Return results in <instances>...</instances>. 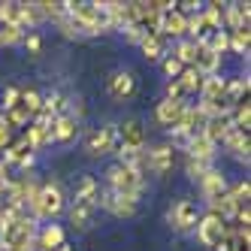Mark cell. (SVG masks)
I'll return each instance as SVG.
<instances>
[{"label": "cell", "mask_w": 251, "mask_h": 251, "mask_svg": "<svg viewBox=\"0 0 251 251\" xmlns=\"http://www.w3.org/2000/svg\"><path fill=\"white\" fill-rule=\"evenodd\" d=\"M37 230L40 224L27 212L0 221V251H33L37 248Z\"/></svg>", "instance_id": "6da1fadb"}, {"label": "cell", "mask_w": 251, "mask_h": 251, "mask_svg": "<svg viewBox=\"0 0 251 251\" xmlns=\"http://www.w3.org/2000/svg\"><path fill=\"white\" fill-rule=\"evenodd\" d=\"M30 218L33 221H55L58 215H64L67 212V197H64V191H61V185L58 182H43L40 188H37V194L30 197Z\"/></svg>", "instance_id": "7a4b0ae2"}, {"label": "cell", "mask_w": 251, "mask_h": 251, "mask_svg": "<svg viewBox=\"0 0 251 251\" xmlns=\"http://www.w3.org/2000/svg\"><path fill=\"white\" fill-rule=\"evenodd\" d=\"M106 191L121 194V197H130V200H139L146 194V176L133 167H124V164H112L106 170Z\"/></svg>", "instance_id": "3957f363"}, {"label": "cell", "mask_w": 251, "mask_h": 251, "mask_svg": "<svg viewBox=\"0 0 251 251\" xmlns=\"http://www.w3.org/2000/svg\"><path fill=\"white\" fill-rule=\"evenodd\" d=\"M167 221L176 233H191L197 221H200V209H197L194 200H176L167 212Z\"/></svg>", "instance_id": "277c9868"}, {"label": "cell", "mask_w": 251, "mask_h": 251, "mask_svg": "<svg viewBox=\"0 0 251 251\" xmlns=\"http://www.w3.org/2000/svg\"><path fill=\"white\" fill-rule=\"evenodd\" d=\"M85 151L91 157H103L109 151H118V130L115 124H106V127H94L85 136Z\"/></svg>", "instance_id": "5b68a950"}, {"label": "cell", "mask_w": 251, "mask_h": 251, "mask_svg": "<svg viewBox=\"0 0 251 251\" xmlns=\"http://www.w3.org/2000/svg\"><path fill=\"white\" fill-rule=\"evenodd\" d=\"M227 221H221L215 212H206V215H200V221H197V239H200V245H206V248H218V242L224 239V233H227Z\"/></svg>", "instance_id": "8992f818"}, {"label": "cell", "mask_w": 251, "mask_h": 251, "mask_svg": "<svg viewBox=\"0 0 251 251\" xmlns=\"http://www.w3.org/2000/svg\"><path fill=\"white\" fill-rule=\"evenodd\" d=\"M115 130H118V149L146 151V127H142L139 118H124Z\"/></svg>", "instance_id": "52a82bcc"}, {"label": "cell", "mask_w": 251, "mask_h": 251, "mask_svg": "<svg viewBox=\"0 0 251 251\" xmlns=\"http://www.w3.org/2000/svg\"><path fill=\"white\" fill-rule=\"evenodd\" d=\"M206 112L200 109V106H188V109L182 112V118H178L176 127H170L173 139H191L194 133H200L203 130V124H206Z\"/></svg>", "instance_id": "ba28073f"}, {"label": "cell", "mask_w": 251, "mask_h": 251, "mask_svg": "<svg viewBox=\"0 0 251 251\" xmlns=\"http://www.w3.org/2000/svg\"><path fill=\"white\" fill-rule=\"evenodd\" d=\"M100 206L109 215H115V218H133L139 209V200H130V197H121L112 191H100Z\"/></svg>", "instance_id": "9c48e42d"}, {"label": "cell", "mask_w": 251, "mask_h": 251, "mask_svg": "<svg viewBox=\"0 0 251 251\" xmlns=\"http://www.w3.org/2000/svg\"><path fill=\"white\" fill-rule=\"evenodd\" d=\"M230 191V185H227V178H224V173L221 170H215V167H209L203 176H200V194H203V200L212 206L218 197H224Z\"/></svg>", "instance_id": "30bf717a"}, {"label": "cell", "mask_w": 251, "mask_h": 251, "mask_svg": "<svg viewBox=\"0 0 251 251\" xmlns=\"http://www.w3.org/2000/svg\"><path fill=\"white\" fill-rule=\"evenodd\" d=\"M176 167V149L173 146H154L146 151V170H151L154 176H167Z\"/></svg>", "instance_id": "8fae6325"}, {"label": "cell", "mask_w": 251, "mask_h": 251, "mask_svg": "<svg viewBox=\"0 0 251 251\" xmlns=\"http://www.w3.org/2000/svg\"><path fill=\"white\" fill-rule=\"evenodd\" d=\"M3 160L9 164V170H12V167H15V170H27V167L33 164V146H30L25 136L12 139L9 146H6V151H3Z\"/></svg>", "instance_id": "7c38bea8"}, {"label": "cell", "mask_w": 251, "mask_h": 251, "mask_svg": "<svg viewBox=\"0 0 251 251\" xmlns=\"http://www.w3.org/2000/svg\"><path fill=\"white\" fill-rule=\"evenodd\" d=\"M230 130H233V115H230V109L227 112H218V115H209L206 124H203V136L212 142V146H221L224 136Z\"/></svg>", "instance_id": "4fadbf2b"}, {"label": "cell", "mask_w": 251, "mask_h": 251, "mask_svg": "<svg viewBox=\"0 0 251 251\" xmlns=\"http://www.w3.org/2000/svg\"><path fill=\"white\" fill-rule=\"evenodd\" d=\"M185 33H188V19H185V15L182 12H178L176 9V3L164 12V15H160V27H157V37H176V40H182L185 37Z\"/></svg>", "instance_id": "5bb4252c"}, {"label": "cell", "mask_w": 251, "mask_h": 251, "mask_svg": "<svg viewBox=\"0 0 251 251\" xmlns=\"http://www.w3.org/2000/svg\"><path fill=\"white\" fill-rule=\"evenodd\" d=\"M76 136H79V118L73 112L58 115L55 121H51V142H58V146H70Z\"/></svg>", "instance_id": "9a60e30c"}, {"label": "cell", "mask_w": 251, "mask_h": 251, "mask_svg": "<svg viewBox=\"0 0 251 251\" xmlns=\"http://www.w3.org/2000/svg\"><path fill=\"white\" fill-rule=\"evenodd\" d=\"M185 151H188L191 160H200V164H209L212 167L215 154H218V146H212V142L203 136V130H200V133H194L191 139H185Z\"/></svg>", "instance_id": "2e32d148"}, {"label": "cell", "mask_w": 251, "mask_h": 251, "mask_svg": "<svg viewBox=\"0 0 251 251\" xmlns=\"http://www.w3.org/2000/svg\"><path fill=\"white\" fill-rule=\"evenodd\" d=\"M61 245H67V230L61 224H43L37 230V248L40 251H58Z\"/></svg>", "instance_id": "e0dca14e"}, {"label": "cell", "mask_w": 251, "mask_h": 251, "mask_svg": "<svg viewBox=\"0 0 251 251\" xmlns=\"http://www.w3.org/2000/svg\"><path fill=\"white\" fill-rule=\"evenodd\" d=\"M106 88H109V97L115 100H127L133 94V88H136V79L130 70H115V73L106 79Z\"/></svg>", "instance_id": "ac0fdd59"}, {"label": "cell", "mask_w": 251, "mask_h": 251, "mask_svg": "<svg viewBox=\"0 0 251 251\" xmlns=\"http://www.w3.org/2000/svg\"><path fill=\"white\" fill-rule=\"evenodd\" d=\"M94 215H97V206L94 203H82V200H73L70 206V224L76 230H88L94 224Z\"/></svg>", "instance_id": "d6986e66"}, {"label": "cell", "mask_w": 251, "mask_h": 251, "mask_svg": "<svg viewBox=\"0 0 251 251\" xmlns=\"http://www.w3.org/2000/svg\"><path fill=\"white\" fill-rule=\"evenodd\" d=\"M221 67V55H215V51L203 43H197V58H194V70H200L203 76H215Z\"/></svg>", "instance_id": "ffe728a7"}, {"label": "cell", "mask_w": 251, "mask_h": 251, "mask_svg": "<svg viewBox=\"0 0 251 251\" xmlns=\"http://www.w3.org/2000/svg\"><path fill=\"white\" fill-rule=\"evenodd\" d=\"M188 109V103H176V100H160L157 109H154V118L164 124V127H176L182 112Z\"/></svg>", "instance_id": "44dd1931"}, {"label": "cell", "mask_w": 251, "mask_h": 251, "mask_svg": "<svg viewBox=\"0 0 251 251\" xmlns=\"http://www.w3.org/2000/svg\"><path fill=\"white\" fill-rule=\"evenodd\" d=\"M221 146L233 154V157H239V160H248V149H251V142H248V133H242V130H236L233 127L227 136H224V142Z\"/></svg>", "instance_id": "7402d4cb"}, {"label": "cell", "mask_w": 251, "mask_h": 251, "mask_svg": "<svg viewBox=\"0 0 251 251\" xmlns=\"http://www.w3.org/2000/svg\"><path fill=\"white\" fill-rule=\"evenodd\" d=\"M203 73H200V70H194V67H185L182 70V73H178V88H182V91H185V97L188 94H200V88H203Z\"/></svg>", "instance_id": "603a6c76"}, {"label": "cell", "mask_w": 251, "mask_h": 251, "mask_svg": "<svg viewBox=\"0 0 251 251\" xmlns=\"http://www.w3.org/2000/svg\"><path fill=\"white\" fill-rule=\"evenodd\" d=\"M76 200H82V203H94L97 209H100V182L94 176H85L82 182H79V188H76Z\"/></svg>", "instance_id": "cb8c5ba5"}, {"label": "cell", "mask_w": 251, "mask_h": 251, "mask_svg": "<svg viewBox=\"0 0 251 251\" xmlns=\"http://www.w3.org/2000/svg\"><path fill=\"white\" fill-rule=\"evenodd\" d=\"M139 49H142V55H146L149 61H164L167 55V46H164V37H142L139 40Z\"/></svg>", "instance_id": "d4e9b609"}, {"label": "cell", "mask_w": 251, "mask_h": 251, "mask_svg": "<svg viewBox=\"0 0 251 251\" xmlns=\"http://www.w3.org/2000/svg\"><path fill=\"white\" fill-rule=\"evenodd\" d=\"M22 40H25V30L0 15V49H3V46H19Z\"/></svg>", "instance_id": "484cf974"}, {"label": "cell", "mask_w": 251, "mask_h": 251, "mask_svg": "<svg viewBox=\"0 0 251 251\" xmlns=\"http://www.w3.org/2000/svg\"><path fill=\"white\" fill-rule=\"evenodd\" d=\"M227 37H230L227 51H236V55H248V46H251V30H248V25H245V27H239V30H227Z\"/></svg>", "instance_id": "4316f807"}, {"label": "cell", "mask_w": 251, "mask_h": 251, "mask_svg": "<svg viewBox=\"0 0 251 251\" xmlns=\"http://www.w3.org/2000/svg\"><path fill=\"white\" fill-rule=\"evenodd\" d=\"M40 15L43 19H51V22H64L67 19V3L64 0H43V3H37Z\"/></svg>", "instance_id": "83f0119b"}, {"label": "cell", "mask_w": 251, "mask_h": 251, "mask_svg": "<svg viewBox=\"0 0 251 251\" xmlns=\"http://www.w3.org/2000/svg\"><path fill=\"white\" fill-rule=\"evenodd\" d=\"M248 91H251V82H248V76L227 79V103H230V106L236 103V100H242V97H248Z\"/></svg>", "instance_id": "f1b7e54d"}, {"label": "cell", "mask_w": 251, "mask_h": 251, "mask_svg": "<svg viewBox=\"0 0 251 251\" xmlns=\"http://www.w3.org/2000/svg\"><path fill=\"white\" fill-rule=\"evenodd\" d=\"M173 58L182 64V67H194V58H197V43L194 40H178Z\"/></svg>", "instance_id": "f546056e"}, {"label": "cell", "mask_w": 251, "mask_h": 251, "mask_svg": "<svg viewBox=\"0 0 251 251\" xmlns=\"http://www.w3.org/2000/svg\"><path fill=\"white\" fill-rule=\"evenodd\" d=\"M203 46H209V49L215 51V55H224V51H227V46H230V37H227V30H215V33H212V37H209Z\"/></svg>", "instance_id": "4dcf8cb0"}, {"label": "cell", "mask_w": 251, "mask_h": 251, "mask_svg": "<svg viewBox=\"0 0 251 251\" xmlns=\"http://www.w3.org/2000/svg\"><path fill=\"white\" fill-rule=\"evenodd\" d=\"M230 197L236 200L242 209H248V197H251V185H248V178H242V182H236L230 188Z\"/></svg>", "instance_id": "1f68e13d"}, {"label": "cell", "mask_w": 251, "mask_h": 251, "mask_svg": "<svg viewBox=\"0 0 251 251\" xmlns=\"http://www.w3.org/2000/svg\"><path fill=\"white\" fill-rule=\"evenodd\" d=\"M160 67H164V76H167L170 82H173V79H178V73H182V70H185V67L178 64V61H176L173 55H167L164 61H160Z\"/></svg>", "instance_id": "d6a6232c"}, {"label": "cell", "mask_w": 251, "mask_h": 251, "mask_svg": "<svg viewBox=\"0 0 251 251\" xmlns=\"http://www.w3.org/2000/svg\"><path fill=\"white\" fill-rule=\"evenodd\" d=\"M22 46L30 51V55H40V49H43V40H40V33L37 30H30V33H25V40H22Z\"/></svg>", "instance_id": "836d02e7"}, {"label": "cell", "mask_w": 251, "mask_h": 251, "mask_svg": "<svg viewBox=\"0 0 251 251\" xmlns=\"http://www.w3.org/2000/svg\"><path fill=\"white\" fill-rule=\"evenodd\" d=\"M164 100H176V103H185V91L178 88V82L173 79V82H167V94H164Z\"/></svg>", "instance_id": "e575fe53"}, {"label": "cell", "mask_w": 251, "mask_h": 251, "mask_svg": "<svg viewBox=\"0 0 251 251\" xmlns=\"http://www.w3.org/2000/svg\"><path fill=\"white\" fill-rule=\"evenodd\" d=\"M233 248H236V230H233V227H227L224 239L218 242V248H215V251H233Z\"/></svg>", "instance_id": "d590c367"}, {"label": "cell", "mask_w": 251, "mask_h": 251, "mask_svg": "<svg viewBox=\"0 0 251 251\" xmlns=\"http://www.w3.org/2000/svg\"><path fill=\"white\" fill-rule=\"evenodd\" d=\"M206 170H209V164H200V160H191V157H188V176L194 178V182H200V176H203Z\"/></svg>", "instance_id": "8d00e7d4"}, {"label": "cell", "mask_w": 251, "mask_h": 251, "mask_svg": "<svg viewBox=\"0 0 251 251\" xmlns=\"http://www.w3.org/2000/svg\"><path fill=\"white\" fill-rule=\"evenodd\" d=\"M58 251H73V248H70V245H61V248H58Z\"/></svg>", "instance_id": "74e56055"}]
</instances>
